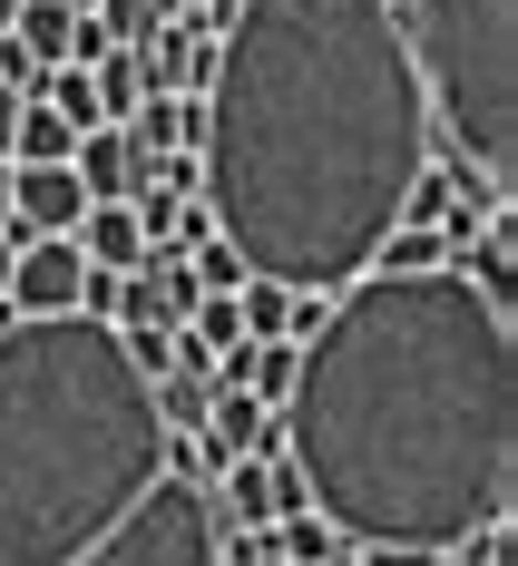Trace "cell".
<instances>
[{"label":"cell","instance_id":"6da1fadb","mask_svg":"<svg viewBox=\"0 0 518 566\" xmlns=\"http://www.w3.org/2000/svg\"><path fill=\"white\" fill-rule=\"evenodd\" d=\"M431 167L402 0H235L196 88V206L245 274L343 293Z\"/></svg>","mask_w":518,"mask_h":566},{"label":"cell","instance_id":"7a4b0ae2","mask_svg":"<svg viewBox=\"0 0 518 566\" xmlns=\"http://www.w3.org/2000/svg\"><path fill=\"white\" fill-rule=\"evenodd\" d=\"M274 420L333 537L441 557L518 499V313L460 264L352 274Z\"/></svg>","mask_w":518,"mask_h":566},{"label":"cell","instance_id":"3957f363","mask_svg":"<svg viewBox=\"0 0 518 566\" xmlns=\"http://www.w3.org/2000/svg\"><path fill=\"white\" fill-rule=\"evenodd\" d=\"M167 469V420L108 313L0 323V566H69Z\"/></svg>","mask_w":518,"mask_h":566},{"label":"cell","instance_id":"277c9868","mask_svg":"<svg viewBox=\"0 0 518 566\" xmlns=\"http://www.w3.org/2000/svg\"><path fill=\"white\" fill-rule=\"evenodd\" d=\"M402 40L431 137L469 167V206L499 216L518 186V0H402Z\"/></svg>","mask_w":518,"mask_h":566},{"label":"cell","instance_id":"5b68a950","mask_svg":"<svg viewBox=\"0 0 518 566\" xmlns=\"http://www.w3.org/2000/svg\"><path fill=\"white\" fill-rule=\"evenodd\" d=\"M69 566H226V557H216V509H206V479L157 469V489L117 517L108 537H89Z\"/></svg>","mask_w":518,"mask_h":566},{"label":"cell","instance_id":"8992f818","mask_svg":"<svg viewBox=\"0 0 518 566\" xmlns=\"http://www.w3.org/2000/svg\"><path fill=\"white\" fill-rule=\"evenodd\" d=\"M79 274H89L79 234H10V303H20V313L79 303Z\"/></svg>","mask_w":518,"mask_h":566},{"label":"cell","instance_id":"52a82bcc","mask_svg":"<svg viewBox=\"0 0 518 566\" xmlns=\"http://www.w3.org/2000/svg\"><path fill=\"white\" fill-rule=\"evenodd\" d=\"M89 206V186L69 157H10V226L20 234H69Z\"/></svg>","mask_w":518,"mask_h":566},{"label":"cell","instance_id":"ba28073f","mask_svg":"<svg viewBox=\"0 0 518 566\" xmlns=\"http://www.w3.org/2000/svg\"><path fill=\"white\" fill-rule=\"evenodd\" d=\"M127 59H137V78H147V88L196 98V88H206V59H216V30H196V20L176 10V20H157V30H137Z\"/></svg>","mask_w":518,"mask_h":566},{"label":"cell","instance_id":"9c48e42d","mask_svg":"<svg viewBox=\"0 0 518 566\" xmlns=\"http://www.w3.org/2000/svg\"><path fill=\"white\" fill-rule=\"evenodd\" d=\"M206 440L226 459H274L284 450V420H274V400H255L245 381H216V400H206Z\"/></svg>","mask_w":518,"mask_h":566},{"label":"cell","instance_id":"30bf717a","mask_svg":"<svg viewBox=\"0 0 518 566\" xmlns=\"http://www.w3.org/2000/svg\"><path fill=\"white\" fill-rule=\"evenodd\" d=\"M79 254H89V264H108V274H127V264H137V254H147V226H137V206H127V196H99V206H79Z\"/></svg>","mask_w":518,"mask_h":566},{"label":"cell","instance_id":"8fae6325","mask_svg":"<svg viewBox=\"0 0 518 566\" xmlns=\"http://www.w3.org/2000/svg\"><path fill=\"white\" fill-rule=\"evenodd\" d=\"M69 167H79L89 206H99V196H127V186H137V147H127V127H117V117H99V127H79Z\"/></svg>","mask_w":518,"mask_h":566},{"label":"cell","instance_id":"7c38bea8","mask_svg":"<svg viewBox=\"0 0 518 566\" xmlns=\"http://www.w3.org/2000/svg\"><path fill=\"white\" fill-rule=\"evenodd\" d=\"M79 147V127L50 108V98H20V117H10V157H69Z\"/></svg>","mask_w":518,"mask_h":566},{"label":"cell","instance_id":"4fadbf2b","mask_svg":"<svg viewBox=\"0 0 518 566\" xmlns=\"http://www.w3.org/2000/svg\"><path fill=\"white\" fill-rule=\"evenodd\" d=\"M265 537H274V557H284V566H323L333 547H343V537L323 527V509H284L274 527H265Z\"/></svg>","mask_w":518,"mask_h":566},{"label":"cell","instance_id":"5bb4252c","mask_svg":"<svg viewBox=\"0 0 518 566\" xmlns=\"http://www.w3.org/2000/svg\"><path fill=\"white\" fill-rule=\"evenodd\" d=\"M89 88H99V117H127L137 98H147V78H137V59H127V50L89 59Z\"/></svg>","mask_w":518,"mask_h":566},{"label":"cell","instance_id":"9a60e30c","mask_svg":"<svg viewBox=\"0 0 518 566\" xmlns=\"http://www.w3.org/2000/svg\"><path fill=\"white\" fill-rule=\"evenodd\" d=\"M10 117H20V88H0V157H10Z\"/></svg>","mask_w":518,"mask_h":566},{"label":"cell","instance_id":"2e32d148","mask_svg":"<svg viewBox=\"0 0 518 566\" xmlns=\"http://www.w3.org/2000/svg\"><path fill=\"white\" fill-rule=\"evenodd\" d=\"M0 226H10V157H0Z\"/></svg>","mask_w":518,"mask_h":566},{"label":"cell","instance_id":"e0dca14e","mask_svg":"<svg viewBox=\"0 0 518 566\" xmlns=\"http://www.w3.org/2000/svg\"><path fill=\"white\" fill-rule=\"evenodd\" d=\"M10 10H20V0H0V30H10Z\"/></svg>","mask_w":518,"mask_h":566}]
</instances>
